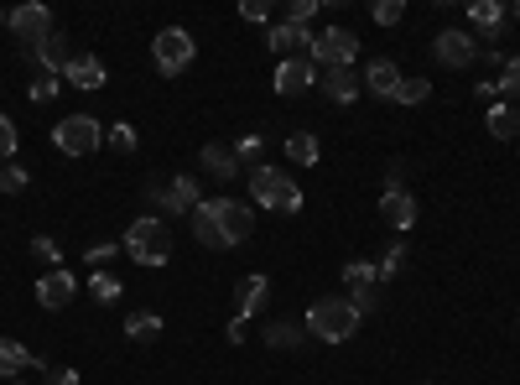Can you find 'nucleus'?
I'll list each match as a JSON object with an SVG mask.
<instances>
[{
    "label": "nucleus",
    "instance_id": "obj_1",
    "mask_svg": "<svg viewBox=\"0 0 520 385\" xmlns=\"http://www.w3.org/2000/svg\"><path fill=\"white\" fill-rule=\"evenodd\" d=\"M188 219H193V240L203 250H234V245H245L250 229H255V214L240 198H203Z\"/></svg>",
    "mask_w": 520,
    "mask_h": 385
},
{
    "label": "nucleus",
    "instance_id": "obj_2",
    "mask_svg": "<svg viewBox=\"0 0 520 385\" xmlns=\"http://www.w3.org/2000/svg\"><path fill=\"white\" fill-rule=\"evenodd\" d=\"M120 250L130 255L136 266H151V271H162L167 261H172V229L156 219V214H146V219H136L125 229V240H120Z\"/></svg>",
    "mask_w": 520,
    "mask_h": 385
},
{
    "label": "nucleus",
    "instance_id": "obj_3",
    "mask_svg": "<svg viewBox=\"0 0 520 385\" xmlns=\"http://www.w3.org/2000/svg\"><path fill=\"white\" fill-rule=\"evenodd\" d=\"M359 313H354V302L349 297H318L307 307V333L312 339H323V344H344L359 333Z\"/></svg>",
    "mask_w": 520,
    "mask_h": 385
},
{
    "label": "nucleus",
    "instance_id": "obj_4",
    "mask_svg": "<svg viewBox=\"0 0 520 385\" xmlns=\"http://www.w3.org/2000/svg\"><path fill=\"white\" fill-rule=\"evenodd\" d=\"M250 198L260 203V209H271V214H297L302 209V188L281 167H266V162L250 172Z\"/></svg>",
    "mask_w": 520,
    "mask_h": 385
},
{
    "label": "nucleus",
    "instance_id": "obj_5",
    "mask_svg": "<svg viewBox=\"0 0 520 385\" xmlns=\"http://www.w3.org/2000/svg\"><path fill=\"white\" fill-rule=\"evenodd\" d=\"M52 146H58L63 157H94L104 146V125L94 115H63L52 125Z\"/></svg>",
    "mask_w": 520,
    "mask_h": 385
},
{
    "label": "nucleus",
    "instance_id": "obj_6",
    "mask_svg": "<svg viewBox=\"0 0 520 385\" xmlns=\"http://www.w3.org/2000/svg\"><path fill=\"white\" fill-rule=\"evenodd\" d=\"M151 58H156V73H167V79H177V73H188L193 58H198V42L188 27H162L151 42Z\"/></svg>",
    "mask_w": 520,
    "mask_h": 385
},
{
    "label": "nucleus",
    "instance_id": "obj_7",
    "mask_svg": "<svg viewBox=\"0 0 520 385\" xmlns=\"http://www.w3.org/2000/svg\"><path fill=\"white\" fill-rule=\"evenodd\" d=\"M479 37H468L463 27H448V32H437L432 37V58L442 63V68H474L479 63Z\"/></svg>",
    "mask_w": 520,
    "mask_h": 385
},
{
    "label": "nucleus",
    "instance_id": "obj_8",
    "mask_svg": "<svg viewBox=\"0 0 520 385\" xmlns=\"http://www.w3.org/2000/svg\"><path fill=\"white\" fill-rule=\"evenodd\" d=\"M359 58V37L349 27H328L318 32V42H312V63L318 68H349Z\"/></svg>",
    "mask_w": 520,
    "mask_h": 385
},
{
    "label": "nucleus",
    "instance_id": "obj_9",
    "mask_svg": "<svg viewBox=\"0 0 520 385\" xmlns=\"http://www.w3.org/2000/svg\"><path fill=\"white\" fill-rule=\"evenodd\" d=\"M6 27H11V37L26 47V53H32V47H42V42L52 37V11L32 0V6H16V11L6 16Z\"/></svg>",
    "mask_w": 520,
    "mask_h": 385
},
{
    "label": "nucleus",
    "instance_id": "obj_10",
    "mask_svg": "<svg viewBox=\"0 0 520 385\" xmlns=\"http://www.w3.org/2000/svg\"><path fill=\"white\" fill-rule=\"evenodd\" d=\"M312 42H318V37H312L307 27H292V21H276L271 37H266V47H271V53H276L281 63H292V58H312Z\"/></svg>",
    "mask_w": 520,
    "mask_h": 385
},
{
    "label": "nucleus",
    "instance_id": "obj_11",
    "mask_svg": "<svg viewBox=\"0 0 520 385\" xmlns=\"http://www.w3.org/2000/svg\"><path fill=\"white\" fill-rule=\"evenodd\" d=\"M307 89H318V63L312 58H292V63H276V94L297 99Z\"/></svg>",
    "mask_w": 520,
    "mask_h": 385
},
{
    "label": "nucleus",
    "instance_id": "obj_12",
    "mask_svg": "<svg viewBox=\"0 0 520 385\" xmlns=\"http://www.w3.org/2000/svg\"><path fill=\"white\" fill-rule=\"evenodd\" d=\"M63 84H73V89H104V84H110V68H104L94 53H73L68 58V68H63Z\"/></svg>",
    "mask_w": 520,
    "mask_h": 385
},
{
    "label": "nucleus",
    "instance_id": "obj_13",
    "mask_svg": "<svg viewBox=\"0 0 520 385\" xmlns=\"http://www.w3.org/2000/svg\"><path fill=\"white\" fill-rule=\"evenodd\" d=\"M73 297H78V281H73V271H63V266H58V271H47V276L37 281V302L47 307V313L68 307Z\"/></svg>",
    "mask_w": 520,
    "mask_h": 385
},
{
    "label": "nucleus",
    "instance_id": "obj_14",
    "mask_svg": "<svg viewBox=\"0 0 520 385\" xmlns=\"http://www.w3.org/2000/svg\"><path fill=\"white\" fill-rule=\"evenodd\" d=\"M318 89L333 99V105H354L359 89H364V79H359L354 68H323V73H318Z\"/></svg>",
    "mask_w": 520,
    "mask_h": 385
},
{
    "label": "nucleus",
    "instance_id": "obj_15",
    "mask_svg": "<svg viewBox=\"0 0 520 385\" xmlns=\"http://www.w3.org/2000/svg\"><path fill=\"white\" fill-rule=\"evenodd\" d=\"M26 58H32V68H37V73H47V79H63V68H68V58H73V53H68V42H63L58 32H52V37H47L42 47H32Z\"/></svg>",
    "mask_w": 520,
    "mask_h": 385
},
{
    "label": "nucleus",
    "instance_id": "obj_16",
    "mask_svg": "<svg viewBox=\"0 0 520 385\" xmlns=\"http://www.w3.org/2000/svg\"><path fill=\"white\" fill-rule=\"evenodd\" d=\"M380 219H385L390 229H411V224H416V198H411L406 188H385V193H380Z\"/></svg>",
    "mask_w": 520,
    "mask_h": 385
},
{
    "label": "nucleus",
    "instance_id": "obj_17",
    "mask_svg": "<svg viewBox=\"0 0 520 385\" xmlns=\"http://www.w3.org/2000/svg\"><path fill=\"white\" fill-rule=\"evenodd\" d=\"M505 16H510V11L500 6V0H468V21L479 27V37H484V42H500Z\"/></svg>",
    "mask_w": 520,
    "mask_h": 385
},
{
    "label": "nucleus",
    "instance_id": "obj_18",
    "mask_svg": "<svg viewBox=\"0 0 520 385\" xmlns=\"http://www.w3.org/2000/svg\"><path fill=\"white\" fill-rule=\"evenodd\" d=\"M198 162H203L208 177H219V183H229V177H240V172H245L240 157H234V146H219V141H208V146L198 151Z\"/></svg>",
    "mask_w": 520,
    "mask_h": 385
},
{
    "label": "nucleus",
    "instance_id": "obj_19",
    "mask_svg": "<svg viewBox=\"0 0 520 385\" xmlns=\"http://www.w3.org/2000/svg\"><path fill=\"white\" fill-rule=\"evenodd\" d=\"M401 79H406V73H401L396 63H390V58H380V63H370V68H364V89H370L375 99H396Z\"/></svg>",
    "mask_w": 520,
    "mask_h": 385
},
{
    "label": "nucleus",
    "instance_id": "obj_20",
    "mask_svg": "<svg viewBox=\"0 0 520 385\" xmlns=\"http://www.w3.org/2000/svg\"><path fill=\"white\" fill-rule=\"evenodd\" d=\"M271 302V281L266 276H245L240 281V307H234V318L240 323H250V318H260V307Z\"/></svg>",
    "mask_w": 520,
    "mask_h": 385
},
{
    "label": "nucleus",
    "instance_id": "obj_21",
    "mask_svg": "<svg viewBox=\"0 0 520 385\" xmlns=\"http://www.w3.org/2000/svg\"><path fill=\"white\" fill-rule=\"evenodd\" d=\"M198 203H203L198 177H172V183H167V203H162V209H172V214H193Z\"/></svg>",
    "mask_w": 520,
    "mask_h": 385
},
{
    "label": "nucleus",
    "instance_id": "obj_22",
    "mask_svg": "<svg viewBox=\"0 0 520 385\" xmlns=\"http://www.w3.org/2000/svg\"><path fill=\"white\" fill-rule=\"evenodd\" d=\"M16 370H42V359L16 339H0V375H16Z\"/></svg>",
    "mask_w": 520,
    "mask_h": 385
},
{
    "label": "nucleus",
    "instance_id": "obj_23",
    "mask_svg": "<svg viewBox=\"0 0 520 385\" xmlns=\"http://www.w3.org/2000/svg\"><path fill=\"white\" fill-rule=\"evenodd\" d=\"M484 125H489L494 141H515V136H520V115H515V105H489Z\"/></svg>",
    "mask_w": 520,
    "mask_h": 385
},
{
    "label": "nucleus",
    "instance_id": "obj_24",
    "mask_svg": "<svg viewBox=\"0 0 520 385\" xmlns=\"http://www.w3.org/2000/svg\"><path fill=\"white\" fill-rule=\"evenodd\" d=\"M286 157H292L297 167H318L323 146H318V136H307V131H292V136H286Z\"/></svg>",
    "mask_w": 520,
    "mask_h": 385
},
{
    "label": "nucleus",
    "instance_id": "obj_25",
    "mask_svg": "<svg viewBox=\"0 0 520 385\" xmlns=\"http://www.w3.org/2000/svg\"><path fill=\"white\" fill-rule=\"evenodd\" d=\"M125 333L136 344H151V339H162V318H156V313H130L125 318Z\"/></svg>",
    "mask_w": 520,
    "mask_h": 385
},
{
    "label": "nucleus",
    "instance_id": "obj_26",
    "mask_svg": "<svg viewBox=\"0 0 520 385\" xmlns=\"http://www.w3.org/2000/svg\"><path fill=\"white\" fill-rule=\"evenodd\" d=\"M234 157H240V167H250V172H255L260 162H266V136H255V131H250V136H240V141H234Z\"/></svg>",
    "mask_w": 520,
    "mask_h": 385
},
{
    "label": "nucleus",
    "instance_id": "obj_27",
    "mask_svg": "<svg viewBox=\"0 0 520 385\" xmlns=\"http://www.w3.org/2000/svg\"><path fill=\"white\" fill-rule=\"evenodd\" d=\"M344 281H349V292H370V287H380V271L370 261H349L344 266Z\"/></svg>",
    "mask_w": 520,
    "mask_h": 385
},
{
    "label": "nucleus",
    "instance_id": "obj_28",
    "mask_svg": "<svg viewBox=\"0 0 520 385\" xmlns=\"http://www.w3.org/2000/svg\"><path fill=\"white\" fill-rule=\"evenodd\" d=\"M89 292H94V302H120V276L115 271H89Z\"/></svg>",
    "mask_w": 520,
    "mask_h": 385
},
{
    "label": "nucleus",
    "instance_id": "obj_29",
    "mask_svg": "<svg viewBox=\"0 0 520 385\" xmlns=\"http://www.w3.org/2000/svg\"><path fill=\"white\" fill-rule=\"evenodd\" d=\"M266 344L271 349H302V328L297 323H271L266 328Z\"/></svg>",
    "mask_w": 520,
    "mask_h": 385
},
{
    "label": "nucleus",
    "instance_id": "obj_30",
    "mask_svg": "<svg viewBox=\"0 0 520 385\" xmlns=\"http://www.w3.org/2000/svg\"><path fill=\"white\" fill-rule=\"evenodd\" d=\"M427 99H432V84H427V79H401L396 105H427Z\"/></svg>",
    "mask_w": 520,
    "mask_h": 385
},
{
    "label": "nucleus",
    "instance_id": "obj_31",
    "mask_svg": "<svg viewBox=\"0 0 520 385\" xmlns=\"http://www.w3.org/2000/svg\"><path fill=\"white\" fill-rule=\"evenodd\" d=\"M16 146H21V131L11 115H0V162H16Z\"/></svg>",
    "mask_w": 520,
    "mask_h": 385
},
{
    "label": "nucleus",
    "instance_id": "obj_32",
    "mask_svg": "<svg viewBox=\"0 0 520 385\" xmlns=\"http://www.w3.org/2000/svg\"><path fill=\"white\" fill-rule=\"evenodd\" d=\"M32 255L47 266V271H58V261H63V250H58V240H47V235H32Z\"/></svg>",
    "mask_w": 520,
    "mask_h": 385
},
{
    "label": "nucleus",
    "instance_id": "obj_33",
    "mask_svg": "<svg viewBox=\"0 0 520 385\" xmlns=\"http://www.w3.org/2000/svg\"><path fill=\"white\" fill-rule=\"evenodd\" d=\"M370 16H375V27H396V21L406 16V6H401V0H375Z\"/></svg>",
    "mask_w": 520,
    "mask_h": 385
},
{
    "label": "nucleus",
    "instance_id": "obj_34",
    "mask_svg": "<svg viewBox=\"0 0 520 385\" xmlns=\"http://www.w3.org/2000/svg\"><path fill=\"white\" fill-rule=\"evenodd\" d=\"M26 183H32V177H26V167H16V162L0 167V193H26Z\"/></svg>",
    "mask_w": 520,
    "mask_h": 385
},
{
    "label": "nucleus",
    "instance_id": "obj_35",
    "mask_svg": "<svg viewBox=\"0 0 520 385\" xmlns=\"http://www.w3.org/2000/svg\"><path fill=\"white\" fill-rule=\"evenodd\" d=\"M115 255H125L120 245H110V240H99V245H89L84 250V261H89V271H104V261H115Z\"/></svg>",
    "mask_w": 520,
    "mask_h": 385
},
{
    "label": "nucleus",
    "instance_id": "obj_36",
    "mask_svg": "<svg viewBox=\"0 0 520 385\" xmlns=\"http://www.w3.org/2000/svg\"><path fill=\"white\" fill-rule=\"evenodd\" d=\"M500 94L520 99V58H505V63H500Z\"/></svg>",
    "mask_w": 520,
    "mask_h": 385
},
{
    "label": "nucleus",
    "instance_id": "obj_37",
    "mask_svg": "<svg viewBox=\"0 0 520 385\" xmlns=\"http://www.w3.org/2000/svg\"><path fill=\"white\" fill-rule=\"evenodd\" d=\"M104 141H110L115 151H136V125H110V131H104Z\"/></svg>",
    "mask_w": 520,
    "mask_h": 385
},
{
    "label": "nucleus",
    "instance_id": "obj_38",
    "mask_svg": "<svg viewBox=\"0 0 520 385\" xmlns=\"http://www.w3.org/2000/svg\"><path fill=\"white\" fill-rule=\"evenodd\" d=\"M349 302H354L359 318H375V313H380V287H370V292H349Z\"/></svg>",
    "mask_w": 520,
    "mask_h": 385
},
{
    "label": "nucleus",
    "instance_id": "obj_39",
    "mask_svg": "<svg viewBox=\"0 0 520 385\" xmlns=\"http://www.w3.org/2000/svg\"><path fill=\"white\" fill-rule=\"evenodd\" d=\"M58 89H63V79H47V73H37V79H32V89H26V94H32V105H47V99L58 94Z\"/></svg>",
    "mask_w": 520,
    "mask_h": 385
},
{
    "label": "nucleus",
    "instance_id": "obj_40",
    "mask_svg": "<svg viewBox=\"0 0 520 385\" xmlns=\"http://www.w3.org/2000/svg\"><path fill=\"white\" fill-rule=\"evenodd\" d=\"M312 16H318V0H292V6H286V21H292V27H307Z\"/></svg>",
    "mask_w": 520,
    "mask_h": 385
},
{
    "label": "nucleus",
    "instance_id": "obj_41",
    "mask_svg": "<svg viewBox=\"0 0 520 385\" xmlns=\"http://www.w3.org/2000/svg\"><path fill=\"white\" fill-rule=\"evenodd\" d=\"M401 266H406V250L396 245V250H385V261L375 271H380V281H390V276H401Z\"/></svg>",
    "mask_w": 520,
    "mask_h": 385
},
{
    "label": "nucleus",
    "instance_id": "obj_42",
    "mask_svg": "<svg viewBox=\"0 0 520 385\" xmlns=\"http://www.w3.org/2000/svg\"><path fill=\"white\" fill-rule=\"evenodd\" d=\"M240 16H245V21H260V27H266V21H271V0H245Z\"/></svg>",
    "mask_w": 520,
    "mask_h": 385
},
{
    "label": "nucleus",
    "instance_id": "obj_43",
    "mask_svg": "<svg viewBox=\"0 0 520 385\" xmlns=\"http://www.w3.org/2000/svg\"><path fill=\"white\" fill-rule=\"evenodd\" d=\"M474 94H479V99H489V105H494V99H500V79H484V84H474Z\"/></svg>",
    "mask_w": 520,
    "mask_h": 385
},
{
    "label": "nucleus",
    "instance_id": "obj_44",
    "mask_svg": "<svg viewBox=\"0 0 520 385\" xmlns=\"http://www.w3.org/2000/svg\"><path fill=\"white\" fill-rule=\"evenodd\" d=\"M47 385H78V370H52Z\"/></svg>",
    "mask_w": 520,
    "mask_h": 385
},
{
    "label": "nucleus",
    "instance_id": "obj_45",
    "mask_svg": "<svg viewBox=\"0 0 520 385\" xmlns=\"http://www.w3.org/2000/svg\"><path fill=\"white\" fill-rule=\"evenodd\" d=\"M6 16H11V11H0V21H6Z\"/></svg>",
    "mask_w": 520,
    "mask_h": 385
},
{
    "label": "nucleus",
    "instance_id": "obj_46",
    "mask_svg": "<svg viewBox=\"0 0 520 385\" xmlns=\"http://www.w3.org/2000/svg\"><path fill=\"white\" fill-rule=\"evenodd\" d=\"M515 21H520V6H515Z\"/></svg>",
    "mask_w": 520,
    "mask_h": 385
},
{
    "label": "nucleus",
    "instance_id": "obj_47",
    "mask_svg": "<svg viewBox=\"0 0 520 385\" xmlns=\"http://www.w3.org/2000/svg\"><path fill=\"white\" fill-rule=\"evenodd\" d=\"M11 385H21V380H11Z\"/></svg>",
    "mask_w": 520,
    "mask_h": 385
}]
</instances>
